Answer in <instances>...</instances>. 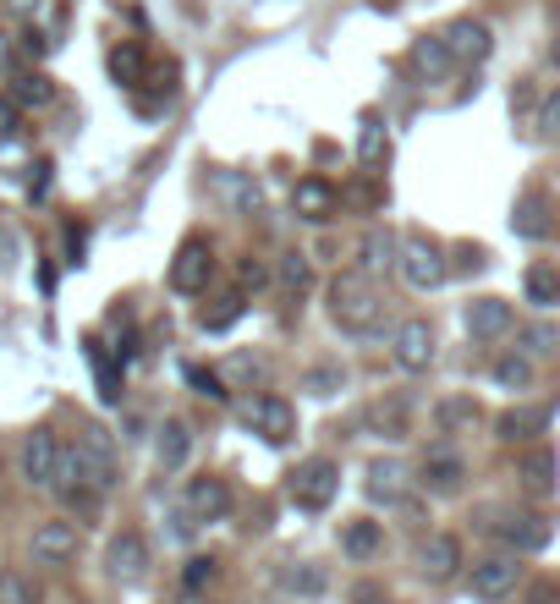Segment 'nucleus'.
<instances>
[{
	"mask_svg": "<svg viewBox=\"0 0 560 604\" xmlns=\"http://www.w3.org/2000/svg\"><path fill=\"white\" fill-rule=\"evenodd\" d=\"M324 297H330L335 330H346V335H374L379 319H385V297H379L374 275H363V270H341Z\"/></svg>",
	"mask_w": 560,
	"mask_h": 604,
	"instance_id": "1",
	"label": "nucleus"
},
{
	"mask_svg": "<svg viewBox=\"0 0 560 604\" xmlns=\"http://www.w3.org/2000/svg\"><path fill=\"white\" fill-rule=\"evenodd\" d=\"M335 489H341V467H335L330 456H308V461H297V472L286 478V494H292L297 511H330Z\"/></svg>",
	"mask_w": 560,
	"mask_h": 604,
	"instance_id": "2",
	"label": "nucleus"
},
{
	"mask_svg": "<svg viewBox=\"0 0 560 604\" xmlns=\"http://www.w3.org/2000/svg\"><path fill=\"white\" fill-rule=\"evenodd\" d=\"M396 270H401V281H407L412 292H434V286H445V275H450V264H445V248H439L434 237H423V231H412V237L401 242V259H396Z\"/></svg>",
	"mask_w": 560,
	"mask_h": 604,
	"instance_id": "3",
	"label": "nucleus"
},
{
	"mask_svg": "<svg viewBox=\"0 0 560 604\" xmlns=\"http://www.w3.org/2000/svg\"><path fill=\"white\" fill-rule=\"evenodd\" d=\"M242 423H248L259 440H270V445H286V440L297 434V407H292L286 396L264 390V396H253V401L242 407Z\"/></svg>",
	"mask_w": 560,
	"mask_h": 604,
	"instance_id": "4",
	"label": "nucleus"
},
{
	"mask_svg": "<svg viewBox=\"0 0 560 604\" xmlns=\"http://www.w3.org/2000/svg\"><path fill=\"white\" fill-rule=\"evenodd\" d=\"M209 281H215V248L204 237H187L171 259V292L198 297V292H209Z\"/></svg>",
	"mask_w": 560,
	"mask_h": 604,
	"instance_id": "5",
	"label": "nucleus"
},
{
	"mask_svg": "<svg viewBox=\"0 0 560 604\" xmlns=\"http://www.w3.org/2000/svg\"><path fill=\"white\" fill-rule=\"evenodd\" d=\"M434 352H439V341H434V324H428V319H401V324H396L390 357H396L401 374H423V368L434 363Z\"/></svg>",
	"mask_w": 560,
	"mask_h": 604,
	"instance_id": "6",
	"label": "nucleus"
},
{
	"mask_svg": "<svg viewBox=\"0 0 560 604\" xmlns=\"http://www.w3.org/2000/svg\"><path fill=\"white\" fill-rule=\"evenodd\" d=\"M56 472H61V440L50 429H34L23 440V483L28 489H56Z\"/></svg>",
	"mask_w": 560,
	"mask_h": 604,
	"instance_id": "7",
	"label": "nucleus"
},
{
	"mask_svg": "<svg viewBox=\"0 0 560 604\" xmlns=\"http://www.w3.org/2000/svg\"><path fill=\"white\" fill-rule=\"evenodd\" d=\"M494 533H500V544L511 555H533V549H544L555 538V522L544 511H511L505 522H494Z\"/></svg>",
	"mask_w": 560,
	"mask_h": 604,
	"instance_id": "8",
	"label": "nucleus"
},
{
	"mask_svg": "<svg viewBox=\"0 0 560 604\" xmlns=\"http://www.w3.org/2000/svg\"><path fill=\"white\" fill-rule=\"evenodd\" d=\"M439 39H445V50H450L456 67H478V61H489V50H494V34H489V23H478V18H456Z\"/></svg>",
	"mask_w": 560,
	"mask_h": 604,
	"instance_id": "9",
	"label": "nucleus"
},
{
	"mask_svg": "<svg viewBox=\"0 0 560 604\" xmlns=\"http://www.w3.org/2000/svg\"><path fill=\"white\" fill-rule=\"evenodd\" d=\"M516 478H522V489L533 500H549L560 489V456H555V445H527L516 456Z\"/></svg>",
	"mask_w": 560,
	"mask_h": 604,
	"instance_id": "10",
	"label": "nucleus"
},
{
	"mask_svg": "<svg viewBox=\"0 0 560 604\" xmlns=\"http://www.w3.org/2000/svg\"><path fill=\"white\" fill-rule=\"evenodd\" d=\"M28 549H34L39 566H67V560H78L83 533H78V522H39L34 538H28Z\"/></svg>",
	"mask_w": 560,
	"mask_h": 604,
	"instance_id": "11",
	"label": "nucleus"
},
{
	"mask_svg": "<svg viewBox=\"0 0 560 604\" xmlns=\"http://www.w3.org/2000/svg\"><path fill=\"white\" fill-rule=\"evenodd\" d=\"M105 571H111V582H144L149 577V544H144V533H116L111 538V549H105Z\"/></svg>",
	"mask_w": 560,
	"mask_h": 604,
	"instance_id": "12",
	"label": "nucleus"
},
{
	"mask_svg": "<svg viewBox=\"0 0 560 604\" xmlns=\"http://www.w3.org/2000/svg\"><path fill=\"white\" fill-rule=\"evenodd\" d=\"M182 511H187L193 522H220V516L231 511V483H226V478H215V472H204V478H187Z\"/></svg>",
	"mask_w": 560,
	"mask_h": 604,
	"instance_id": "13",
	"label": "nucleus"
},
{
	"mask_svg": "<svg viewBox=\"0 0 560 604\" xmlns=\"http://www.w3.org/2000/svg\"><path fill=\"white\" fill-rule=\"evenodd\" d=\"M407 489H412V472H407V461H396V456H379V461H368L363 494H368L374 505H401V500H407Z\"/></svg>",
	"mask_w": 560,
	"mask_h": 604,
	"instance_id": "14",
	"label": "nucleus"
},
{
	"mask_svg": "<svg viewBox=\"0 0 560 604\" xmlns=\"http://www.w3.org/2000/svg\"><path fill=\"white\" fill-rule=\"evenodd\" d=\"M456 571H461V538L428 533V538L418 544V577H423V582H450Z\"/></svg>",
	"mask_w": 560,
	"mask_h": 604,
	"instance_id": "15",
	"label": "nucleus"
},
{
	"mask_svg": "<svg viewBox=\"0 0 560 604\" xmlns=\"http://www.w3.org/2000/svg\"><path fill=\"white\" fill-rule=\"evenodd\" d=\"M516 582H522V555H511V549H500V555L472 566V593L478 599H505Z\"/></svg>",
	"mask_w": 560,
	"mask_h": 604,
	"instance_id": "16",
	"label": "nucleus"
},
{
	"mask_svg": "<svg viewBox=\"0 0 560 604\" xmlns=\"http://www.w3.org/2000/svg\"><path fill=\"white\" fill-rule=\"evenodd\" d=\"M511 231H516V237H527V242L555 237V204H549V193L527 187V193L516 198V209H511Z\"/></svg>",
	"mask_w": 560,
	"mask_h": 604,
	"instance_id": "17",
	"label": "nucleus"
},
{
	"mask_svg": "<svg viewBox=\"0 0 560 604\" xmlns=\"http://www.w3.org/2000/svg\"><path fill=\"white\" fill-rule=\"evenodd\" d=\"M461 324H467V335H472V341H500V335L516 324V314H511V303H505V297H472V303H467V314H461Z\"/></svg>",
	"mask_w": 560,
	"mask_h": 604,
	"instance_id": "18",
	"label": "nucleus"
},
{
	"mask_svg": "<svg viewBox=\"0 0 560 604\" xmlns=\"http://www.w3.org/2000/svg\"><path fill=\"white\" fill-rule=\"evenodd\" d=\"M335 204H341V193H335L324 176H302V182L292 187V209H297V220H308V226H324V220L335 215Z\"/></svg>",
	"mask_w": 560,
	"mask_h": 604,
	"instance_id": "19",
	"label": "nucleus"
},
{
	"mask_svg": "<svg viewBox=\"0 0 560 604\" xmlns=\"http://www.w3.org/2000/svg\"><path fill=\"white\" fill-rule=\"evenodd\" d=\"M461 478H467V461H461L456 451H428L423 467H418V483H423L428 494H456Z\"/></svg>",
	"mask_w": 560,
	"mask_h": 604,
	"instance_id": "20",
	"label": "nucleus"
},
{
	"mask_svg": "<svg viewBox=\"0 0 560 604\" xmlns=\"http://www.w3.org/2000/svg\"><path fill=\"white\" fill-rule=\"evenodd\" d=\"M275 588L286 599H319L330 588V571L313 566V560H286V566H275Z\"/></svg>",
	"mask_w": 560,
	"mask_h": 604,
	"instance_id": "21",
	"label": "nucleus"
},
{
	"mask_svg": "<svg viewBox=\"0 0 560 604\" xmlns=\"http://www.w3.org/2000/svg\"><path fill=\"white\" fill-rule=\"evenodd\" d=\"M544 429H549V407H505V412L494 418V434H500L505 445L533 440V434H544Z\"/></svg>",
	"mask_w": 560,
	"mask_h": 604,
	"instance_id": "22",
	"label": "nucleus"
},
{
	"mask_svg": "<svg viewBox=\"0 0 560 604\" xmlns=\"http://www.w3.org/2000/svg\"><path fill=\"white\" fill-rule=\"evenodd\" d=\"M215 193L231 204V215H259V209H264L259 182H253V176H242V171H220V176H215Z\"/></svg>",
	"mask_w": 560,
	"mask_h": 604,
	"instance_id": "23",
	"label": "nucleus"
},
{
	"mask_svg": "<svg viewBox=\"0 0 560 604\" xmlns=\"http://www.w3.org/2000/svg\"><path fill=\"white\" fill-rule=\"evenodd\" d=\"M7 100H12L18 111H45V105L56 100V83H50L45 72H12V83H7Z\"/></svg>",
	"mask_w": 560,
	"mask_h": 604,
	"instance_id": "24",
	"label": "nucleus"
},
{
	"mask_svg": "<svg viewBox=\"0 0 560 604\" xmlns=\"http://www.w3.org/2000/svg\"><path fill=\"white\" fill-rule=\"evenodd\" d=\"M341 549H346L352 560H374V555L385 549V522H368V516L346 522V527H341Z\"/></svg>",
	"mask_w": 560,
	"mask_h": 604,
	"instance_id": "25",
	"label": "nucleus"
},
{
	"mask_svg": "<svg viewBox=\"0 0 560 604\" xmlns=\"http://www.w3.org/2000/svg\"><path fill=\"white\" fill-rule=\"evenodd\" d=\"M144 72H149L144 45H138V39H122V45L111 50V78H116L122 89H144Z\"/></svg>",
	"mask_w": 560,
	"mask_h": 604,
	"instance_id": "26",
	"label": "nucleus"
},
{
	"mask_svg": "<svg viewBox=\"0 0 560 604\" xmlns=\"http://www.w3.org/2000/svg\"><path fill=\"white\" fill-rule=\"evenodd\" d=\"M363 275H379V270H396V259H401V242L385 231V226H374L368 237H363Z\"/></svg>",
	"mask_w": 560,
	"mask_h": 604,
	"instance_id": "27",
	"label": "nucleus"
},
{
	"mask_svg": "<svg viewBox=\"0 0 560 604\" xmlns=\"http://www.w3.org/2000/svg\"><path fill=\"white\" fill-rule=\"evenodd\" d=\"M242 308H248L242 292H220V297L198 314V330H204V335H220V330H231V324L242 319Z\"/></svg>",
	"mask_w": 560,
	"mask_h": 604,
	"instance_id": "28",
	"label": "nucleus"
},
{
	"mask_svg": "<svg viewBox=\"0 0 560 604\" xmlns=\"http://www.w3.org/2000/svg\"><path fill=\"white\" fill-rule=\"evenodd\" d=\"M522 292H527L533 308H555V303H560V270H555V264H527Z\"/></svg>",
	"mask_w": 560,
	"mask_h": 604,
	"instance_id": "29",
	"label": "nucleus"
},
{
	"mask_svg": "<svg viewBox=\"0 0 560 604\" xmlns=\"http://www.w3.org/2000/svg\"><path fill=\"white\" fill-rule=\"evenodd\" d=\"M412 67H418L423 78H445L456 61H450V50H445L439 34H423V39H412Z\"/></svg>",
	"mask_w": 560,
	"mask_h": 604,
	"instance_id": "30",
	"label": "nucleus"
},
{
	"mask_svg": "<svg viewBox=\"0 0 560 604\" xmlns=\"http://www.w3.org/2000/svg\"><path fill=\"white\" fill-rule=\"evenodd\" d=\"M385 155H390V133H385V122L368 111V116L357 122V160H363V166H379Z\"/></svg>",
	"mask_w": 560,
	"mask_h": 604,
	"instance_id": "31",
	"label": "nucleus"
},
{
	"mask_svg": "<svg viewBox=\"0 0 560 604\" xmlns=\"http://www.w3.org/2000/svg\"><path fill=\"white\" fill-rule=\"evenodd\" d=\"M275 286H281L286 297H302V292L313 286V264H308V253H281V264H275Z\"/></svg>",
	"mask_w": 560,
	"mask_h": 604,
	"instance_id": "32",
	"label": "nucleus"
},
{
	"mask_svg": "<svg viewBox=\"0 0 560 604\" xmlns=\"http://www.w3.org/2000/svg\"><path fill=\"white\" fill-rule=\"evenodd\" d=\"M483 412H478V401L472 396H445V401H434V423L445 429V434H456V429H472Z\"/></svg>",
	"mask_w": 560,
	"mask_h": 604,
	"instance_id": "33",
	"label": "nucleus"
},
{
	"mask_svg": "<svg viewBox=\"0 0 560 604\" xmlns=\"http://www.w3.org/2000/svg\"><path fill=\"white\" fill-rule=\"evenodd\" d=\"M187 451H193L187 423H182V418H165V429H160V467H165V472H176V467L187 461Z\"/></svg>",
	"mask_w": 560,
	"mask_h": 604,
	"instance_id": "34",
	"label": "nucleus"
},
{
	"mask_svg": "<svg viewBox=\"0 0 560 604\" xmlns=\"http://www.w3.org/2000/svg\"><path fill=\"white\" fill-rule=\"evenodd\" d=\"M89 363H94V379H100V401L116 407V401H122V368H116V357L94 341V346H89Z\"/></svg>",
	"mask_w": 560,
	"mask_h": 604,
	"instance_id": "35",
	"label": "nucleus"
},
{
	"mask_svg": "<svg viewBox=\"0 0 560 604\" xmlns=\"http://www.w3.org/2000/svg\"><path fill=\"white\" fill-rule=\"evenodd\" d=\"M0 604H39V582L28 571H0Z\"/></svg>",
	"mask_w": 560,
	"mask_h": 604,
	"instance_id": "36",
	"label": "nucleus"
},
{
	"mask_svg": "<svg viewBox=\"0 0 560 604\" xmlns=\"http://www.w3.org/2000/svg\"><path fill=\"white\" fill-rule=\"evenodd\" d=\"M220 582V560L215 555H193L187 566H182V593H204V588H215Z\"/></svg>",
	"mask_w": 560,
	"mask_h": 604,
	"instance_id": "37",
	"label": "nucleus"
},
{
	"mask_svg": "<svg viewBox=\"0 0 560 604\" xmlns=\"http://www.w3.org/2000/svg\"><path fill=\"white\" fill-rule=\"evenodd\" d=\"M494 385H505V390H527V385H533V357H522V352L500 357V363H494Z\"/></svg>",
	"mask_w": 560,
	"mask_h": 604,
	"instance_id": "38",
	"label": "nucleus"
},
{
	"mask_svg": "<svg viewBox=\"0 0 560 604\" xmlns=\"http://www.w3.org/2000/svg\"><path fill=\"white\" fill-rule=\"evenodd\" d=\"M182 374H187V385H193L204 401H226V396H231V390H226V379H220L215 368H198V363H187Z\"/></svg>",
	"mask_w": 560,
	"mask_h": 604,
	"instance_id": "39",
	"label": "nucleus"
},
{
	"mask_svg": "<svg viewBox=\"0 0 560 604\" xmlns=\"http://www.w3.org/2000/svg\"><path fill=\"white\" fill-rule=\"evenodd\" d=\"M302 385H308V396H335V390L346 385V374H341L335 363H324V368H308V379H302Z\"/></svg>",
	"mask_w": 560,
	"mask_h": 604,
	"instance_id": "40",
	"label": "nucleus"
},
{
	"mask_svg": "<svg viewBox=\"0 0 560 604\" xmlns=\"http://www.w3.org/2000/svg\"><path fill=\"white\" fill-rule=\"evenodd\" d=\"M368 423H374V429H385L390 440H401V434H407V418H401V401H390V407L379 401V407L368 412Z\"/></svg>",
	"mask_w": 560,
	"mask_h": 604,
	"instance_id": "41",
	"label": "nucleus"
},
{
	"mask_svg": "<svg viewBox=\"0 0 560 604\" xmlns=\"http://www.w3.org/2000/svg\"><path fill=\"white\" fill-rule=\"evenodd\" d=\"M544 138H560V89H549L544 94V105H538V122H533Z\"/></svg>",
	"mask_w": 560,
	"mask_h": 604,
	"instance_id": "42",
	"label": "nucleus"
},
{
	"mask_svg": "<svg viewBox=\"0 0 560 604\" xmlns=\"http://www.w3.org/2000/svg\"><path fill=\"white\" fill-rule=\"evenodd\" d=\"M522 604H560V582H555V577H538V582H527Z\"/></svg>",
	"mask_w": 560,
	"mask_h": 604,
	"instance_id": "43",
	"label": "nucleus"
},
{
	"mask_svg": "<svg viewBox=\"0 0 560 604\" xmlns=\"http://www.w3.org/2000/svg\"><path fill=\"white\" fill-rule=\"evenodd\" d=\"M18 133H23V111L12 100H0V144H18Z\"/></svg>",
	"mask_w": 560,
	"mask_h": 604,
	"instance_id": "44",
	"label": "nucleus"
},
{
	"mask_svg": "<svg viewBox=\"0 0 560 604\" xmlns=\"http://www.w3.org/2000/svg\"><path fill=\"white\" fill-rule=\"evenodd\" d=\"M28 171H34V176H28V198H45V193H50V171H56V166H50V160H34Z\"/></svg>",
	"mask_w": 560,
	"mask_h": 604,
	"instance_id": "45",
	"label": "nucleus"
},
{
	"mask_svg": "<svg viewBox=\"0 0 560 604\" xmlns=\"http://www.w3.org/2000/svg\"><path fill=\"white\" fill-rule=\"evenodd\" d=\"M456 259H461V264H456V270H467V275H472V270H483V264H489V253H483V248H472V242H467V248H456Z\"/></svg>",
	"mask_w": 560,
	"mask_h": 604,
	"instance_id": "46",
	"label": "nucleus"
},
{
	"mask_svg": "<svg viewBox=\"0 0 560 604\" xmlns=\"http://www.w3.org/2000/svg\"><path fill=\"white\" fill-rule=\"evenodd\" d=\"M527 341H533V346H527L533 357H549V352H555V330H527Z\"/></svg>",
	"mask_w": 560,
	"mask_h": 604,
	"instance_id": "47",
	"label": "nucleus"
},
{
	"mask_svg": "<svg viewBox=\"0 0 560 604\" xmlns=\"http://www.w3.org/2000/svg\"><path fill=\"white\" fill-rule=\"evenodd\" d=\"M18 50H23V56H34V61H39V56H45V34H39V29H28V34H23V39H18Z\"/></svg>",
	"mask_w": 560,
	"mask_h": 604,
	"instance_id": "48",
	"label": "nucleus"
},
{
	"mask_svg": "<svg viewBox=\"0 0 560 604\" xmlns=\"http://www.w3.org/2000/svg\"><path fill=\"white\" fill-rule=\"evenodd\" d=\"M7 12H18V18H28V23H34V18L45 12V0H7Z\"/></svg>",
	"mask_w": 560,
	"mask_h": 604,
	"instance_id": "49",
	"label": "nucleus"
},
{
	"mask_svg": "<svg viewBox=\"0 0 560 604\" xmlns=\"http://www.w3.org/2000/svg\"><path fill=\"white\" fill-rule=\"evenodd\" d=\"M242 286H264V264L248 259V264H242Z\"/></svg>",
	"mask_w": 560,
	"mask_h": 604,
	"instance_id": "50",
	"label": "nucleus"
},
{
	"mask_svg": "<svg viewBox=\"0 0 560 604\" xmlns=\"http://www.w3.org/2000/svg\"><path fill=\"white\" fill-rule=\"evenodd\" d=\"M12 50H18V45H12V34H0V72L12 67Z\"/></svg>",
	"mask_w": 560,
	"mask_h": 604,
	"instance_id": "51",
	"label": "nucleus"
},
{
	"mask_svg": "<svg viewBox=\"0 0 560 604\" xmlns=\"http://www.w3.org/2000/svg\"><path fill=\"white\" fill-rule=\"evenodd\" d=\"M549 56H555V67H560V45H555V50H549Z\"/></svg>",
	"mask_w": 560,
	"mask_h": 604,
	"instance_id": "52",
	"label": "nucleus"
},
{
	"mask_svg": "<svg viewBox=\"0 0 560 604\" xmlns=\"http://www.w3.org/2000/svg\"><path fill=\"white\" fill-rule=\"evenodd\" d=\"M270 604H292V599H270Z\"/></svg>",
	"mask_w": 560,
	"mask_h": 604,
	"instance_id": "53",
	"label": "nucleus"
},
{
	"mask_svg": "<svg viewBox=\"0 0 560 604\" xmlns=\"http://www.w3.org/2000/svg\"><path fill=\"white\" fill-rule=\"evenodd\" d=\"M555 18H560V0H555Z\"/></svg>",
	"mask_w": 560,
	"mask_h": 604,
	"instance_id": "54",
	"label": "nucleus"
},
{
	"mask_svg": "<svg viewBox=\"0 0 560 604\" xmlns=\"http://www.w3.org/2000/svg\"><path fill=\"white\" fill-rule=\"evenodd\" d=\"M374 604H390V599H374Z\"/></svg>",
	"mask_w": 560,
	"mask_h": 604,
	"instance_id": "55",
	"label": "nucleus"
}]
</instances>
